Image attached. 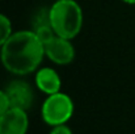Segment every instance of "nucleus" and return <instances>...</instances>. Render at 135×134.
Instances as JSON below:
<instances>
[{
  "mask_svg": "<svg viewBox=\"0 0 135 134\" xmlns=\"http://www.w3.org/2000/svg\"><path fill=\"white\" fill-rule=\"evenodd\" d=\"M34 33H36V36L38 37V40L42 42L44 46L47 45L51 40H54L56 37V33L54 32V29H52L50 22L42 24V25H37L34 28Z\"/></svg>",
  "mask_w": 135,
  "mask_h": 134,
  "instance_id": "obj_8",
  "label": "nucleus"
},
{
  "mask_svg": "<svg viewBox=\"0 0 135 134\" xmlns=\"http://www.w3.org/2000/svg\"><path fill=\"white\" fill-rule=\"evenodd\" d=\"M34 82H36L37 88L46 95H52V93L60 92V86H62L60 76L51 67H42V68L37 70Z\"/></svg>",
  "mask_w": 135,
  "mask_h": 134,
  "instance_id": "obj_7",
  "label": "nucleus"
},
{
  "mask_svg": "<svg viewBox=\"0 0 135 134\" xmlns=\"http://www.w3.org/2000/svg\"><path fill=\"white\" fill-rule=\"evenodd\" d=\"M45 55L55 64H70L75 58V47L68 38L56 36L47 45H45Z\"/></svg>",
  "mask_w": 135,
  "mask_h": 134,
  "instance_id": "obj_4",
  "label": "nucleus"
},
{
  "mask_svg": "<svg viewBox=\"0 0 135 134\" xmlns=\"http://www.w3.org/2000/svg\"><path fill=\"white\" fill-rule=\"evenodd\" d=\"M50 134H72V132L66 124H62V125L52 126V130L50 132Z\"/></svg>",
  "mask_w": 135,
  "mask_h": 134,
  "instance_id": "obj_11",
  "label": "nucleus"
},
{
  "mask_svg": "<svg viewBox=\"0 0 135 134\" xmlns=\"http://www.w3.org/2000/svg\"><path fill=\"white\" fill-rule=\"evenodd\" d=\"M12 24H11V20L0 13V47L7 42V40L12 36Z\"/></svg>",
  "mask_w": 135,
  "mask_h": 134,
  "instance_id": "obj_9",
  "label": "nucleus"
},
{
  "mask_svg": "<svg viewBox=\"0 0 135 134\" xmlns=\"http://www.w3.org/2000/svg\"><path fill=\"white\" fill-rule=\"evenodd\" d=\"M44 57L45 46L34 30L15 32L0 47V61L4 68L17 76L37 71Z\"/></svg>",
  "mask_w": 135,
  "mask_h": 134,
  "instance_id": "obj_1",
  "label": "nucleus"
},
{
  "mask_svg": "<svg viewBox=\"0 0 135 134\" xmlns=\"http://www.w3.org/2000/svg\"><path fill=\"white\" fill-rule=\"evenodd\" d=\"M12 108L28 110L34 101V92L29 83L24 80H13L4 89Z\"/></svg>",
  "mask_w": 135,
  "mask_h": 134,
  "instance_id": "obj_6",
  "label": "nucleus"
},
{
  "mask_svg": "<svg viewBox=\"0 0 135 134\" xmlns=\"http://www.w3.org/2000/svg\"><path fill=\"white\" fill-rule=\"evenodd\" d=\"M9 108H11V105H9V100H8V97H7L5 91H4V89H0V116H1L5 110H8Z\"/></svg>",
  "mask_w": 135,
  "mask_h": 134,
  "instance_id": "obj_10",
  "label": "nucleus"
},
{
  "mask_svg": "<svg viewBox=\"0 0 135 134\" xmlns=\"http://www.w3.org/2000/svg\"><path fill=\"white\" fill-rule=\"evenodd\" d=\"M50 24L56 36L72 40L83 26V12L75 0H55L49 9Z\"/></svg>",
  "mask_w": 135,
  "mask_h": 134,
  "instance_id": "obj_2",
  "label": "nucleus"
},
{
  "mask_svg": "<svg viewBox=\"0 0 135 134\" xmlns=\"http://www.w3.org/2000/svg\"><path fill=\"white\" fill-rule=\"evenodd\" d=\"M74 113V103L67 93L56 92L47 95L41 108L42 118L47 125L56 126L66 124Z\"/></svg>",
  "mask_w": 135,
  "mask_h": 134,
  "instance_id": "obj_3",
  "label": "nucleus"
},
{
  "mask_svg": "<svg viewBox=\"0 0 135 134\" xmlns=\"http://www.w3.org/2000/svg\"><path fill=\"white\" fill-rule=\"evenodd\" d=\"M29 128L28 113L20 108H9L0 116V134H26Z\"/></svg>",
  "mask_w": 135,
  "mask_h": 134,
  "instance_id": "obj_5",
  "label": "nucleus"
},
{
  "mask_svg": "<svg viewBox=\"0 0 135 134\" xmlns=\"http://www.w3.org/2000/svg\"><path fill=\"white\" fill-rule=\"evenodd\" d=\"M122 1L126 4H135V0H122Z\"/></svg>",
  "mask_w": 135,
  "mask_h": 134,
  "instance_id": "obj_12",
  "label": "nucleus"
}]
</instances>
